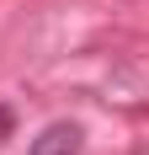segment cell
Wrapping results in <instances>:
<instances>
[{
    "label": "cell",
    "mask_w": 149,
    "mask_h": 155,
    "mask_svg": "<svg viewBox=\"0 0 149 155\" xmlns=\"http://www.w3.org/2000/svg\"><path fill=\"white\" fill-rule=\"evenodd\" d=\"M11 134V107H0V139Z\"/></svg>",
    "instance_id": "7a4b0ae2"
},
{
    "label": "cell",
    "mask_w": 149,
    "mask_h": 155,
    "mask_svg": "<svg viewBox=\"0 0 149 155\" xmlns=\"http://www.w3.org/2000/svg\"><path fill=\"white\" fill-rule=\"evenodd\" d=\"M85 150V134H80V123H48L37 139H32L27 155H80Z\"/></svg>",
    "instance_id": "6da1fadb"
}]
</instances>
